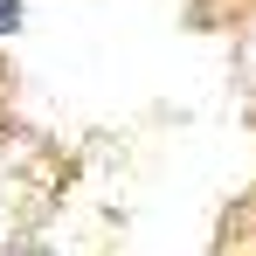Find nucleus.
<instances>
[{
    "label": "nucleus",
    "mask_w": 256,
    "mask_h": 256,
    "mask_svg": "<svg viewBox=\"0 0 256 256\" xmlns=\"http://www.w3.org/2000/svg\"><path fill=\"white\" fill-rule=\"evenodd\" d=\"M14 21H21V14H14V7H7V0H0V28H14Z\"/></svg>",
    "instance_id": "obj_1"
}]
</instances>
